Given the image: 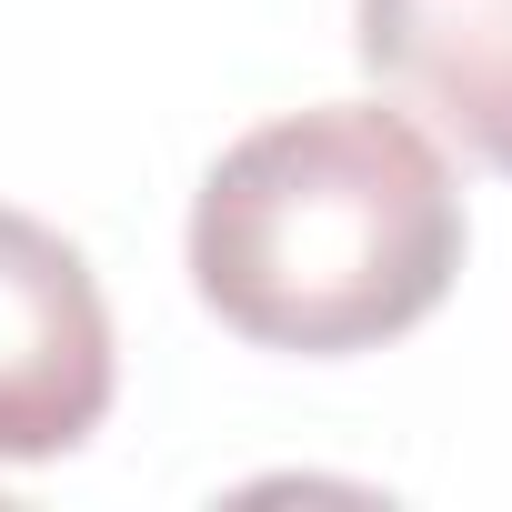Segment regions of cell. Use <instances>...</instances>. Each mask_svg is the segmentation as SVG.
I'll use <instances>...</instances> for the list:
<instances>
[{
  "instance_id": "3",
  "label": "cell",
  "mask_w": 512,
  "mask_h": 512,
  "mask_svg": "<svg viewBox=\"0 0 512 512\" xmlns=\"http://www.w3.org/2000/svg\"><path fill=\"white\" fill-rule=\"evenodd\" d=\"M352 51L482 171H512V0H352Z\"/></svg>"
},
{
  "instance_id": "1",
  "label": "cell",
  "mask_w": 512,
  "mask_h": 512,
  "mask_svg": "<svg viewBox=\"0 0 512 512\" xmlns=\"http://www.w3.org/2000/svg\"><path fill=\"white\" fill-rule=\"evenodd\" d=\"M462 272V191L412 111L322 101L231 141L191 201V292L221 332L342 362L442 312Z\"/></svg>"
},
{
  "instance_id": "2",
  "label": "cell",
  "mask_w": 512,
  "mask_h": 512,
  "mask_svg": "<svg viewBox=\"0 0 512 512\" xmlns=\"http://www.w3.org/2000/svg\"><path fill=\"white\" fill-rule=\"evenodd\" d=\"M121 382L111 302L91 262L0 201V462H61L101 432Z\"/></svg>"
}]
</instances>
